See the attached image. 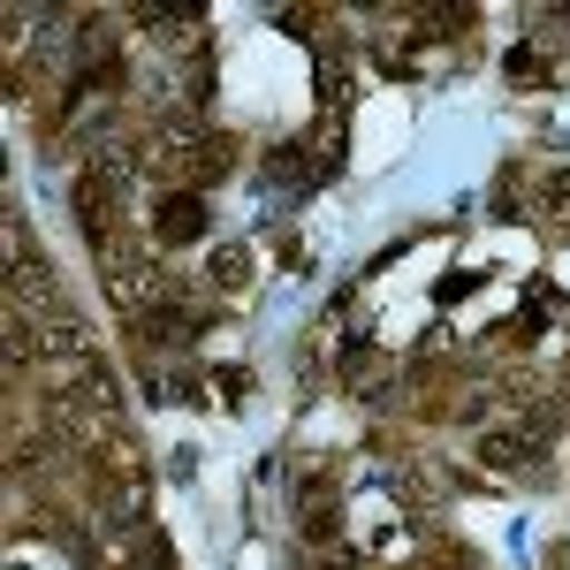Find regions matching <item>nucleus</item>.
<instances>
[{
    "instance_id": "obj_1",
    "label": "nucleus",
    "mask_w": 570,
    "mask_h": 570,
    "mask_svg": "<svg viewBox=\"0 0 570 570\" xmlns=\"http://www.w3.org/2000/svg\"><path fill=\"white\" fill-rule=\"evenodd\" d=\"M53 434L77 441L85 456L115 449V441H130V434H122V389H115V373H107V365L77 373L69 389L53 395Z\"/></svg>"
},
{
    "instance_id": "obj_2",
    "label": "nucleus",
    "mask_w": 570,
    "mask_h": 570,
    "mask_svg": "<svg viewBox=\"0 0 570 570\" xmlns=\"http://www.w3.org/2000/svg\"><path fill=\"white\" fill-rule=\"evenodd\" d=\"M145 168H153L160 183H176V190H214V183L236 168V137L198 130V122H176V130L145 153Z\"/></svg>"
},
{
    "instance_id": "obj_3",
    "label": "nucleus",
    "mask_w": 570,
    "mask_h": 570,
    "mask_svg": "<svg viewBox=\"0 0 570 570\" xmlns=\"http://www.w3.org/2000/svg\"><path fill=\"white\" fill-rule=\"evenodd\" d=\"M99 289L115 297V312H130V320H145V312L168 305V274L145 259L137 244H122V236L99 244Z\"/></svg>"
},
{
    "instance_id": "obj_4",
    "label": "nucleus",
    "mask_w": 570,
    "mask_h": 570,
    "mask_svg": "<svg viewBox=\"0 0 570 570\" xmlns=\"http://www.w3.org/2000/svg\"><path fill=\"white\" fill-rule=\"evenodd\" d=\"M548 441H556V419H548V411H518L510 426H487L480 434V464H494V472H525V464L548 456Z\"/></svg>"
},
{
    "instance_id": "obj_5",
    "label": "nucleus",
    "mask_w": 570,
    "mask_h": 570,
    "mask_svg": "<svg viewBox=\"0 0 570 570\" xmlns=\"http://www.w3.org/2000/svg\"><path fill=\"white\" fill-rule=\"evenodd\" d=\"M31 357H39L46 373L69 389L77 373H91V351H85V327L69 320V312H46V320H31Z\"/></svg>"
},
{
    "instance_id": "obj_6",
    "label": "nucleus",
    "mask_w": 570,
    "mask_h": 570,
    "mask_svg": "<svg viewBox=\"0 0 570 570\" xmlns=\"http://www.w3.org/2000/svg\"><path fill=\"white\" fill-rule=\"evenodd\" d=\"M91 464H99V502H107V518H137V510H145V456H137L130 441H115V449H99Z\"/></svg>"
},
{
    "instance_id": "obj_7",
    "label": "nucleus",
    "mask_w": 570,
    "mask_h": 570,
    "mask_svg": "<svg viewBox=\"0 0 570 570\" xmlns=\"http://www.w3.org/2000/svg\"><path fill=\"white\" fill-rule=\"evenodd\" d=\"M153 228H160V244H206V198L198 190H168L153 206Z\"/></svg>"
},
{
    "instance_id": "obj_8",
    "label": "nucleus",
    "mask_w": 570,
    "mask_h": 570,
    "mask_svg": "<svg viewBox=\"0 0 570 570\" xmlns=\"http://www.w3.org/2000/svg\"><path fill=\"white\" fill-rule=\"evenodd\" d=\"M297 510H305L312 540H327V532H335V494H327V480H305V502H297Z\"/></svg>"
},
{
    "instance_id": "obj_9",
    "label": "nucleus",
    "mask_w": 570,
    "mask_h": 570,
    "mask_svg": "<svg viewBox=\"0 0 570 570\" xmlns=\"http://www.w3.org/2000/svg\"><path fill=\"white\" fill-rule=\"evenodd\" d=\"M244 282H252V252H244V244H220V252H214V289L236 297Z\"/></svg>"
},
{
    "instance_id": "obj_10",
    "label": "nucleus",
    "mask_w": 570,
    "mask_h": 570,
    "mask_svg": "<svg viewBox=\"0 0 570 570\" xmlns=\"http://www.w3.org/2000/svg\"><path fill=\"white\" fill-rule=\"evenodd\" d=\"M540 206H548L556 220H570V176H548V183H540Z\"/></svg>"
},
{
    "instance_id": "obj_11",
    "label": "nucleus",
    "mask_w": 570,
    "mask_h": 570,
    "mask_svg": "<svg viewBox=\"0 0 570 570\" xmlns=\"http://www.w3.org/2000/svg\"><path fill=\"white\" fill-rule=\"evenodd\" d=\"M510 77H548V69H540V53H532V46H518V53H510Z\"/></svg>"
},
{
    "instance_id": "obj_12",
    "label": "nucleus",
    "mask_w": 570,
    "mask_h": 570,
    "mask_svg": "<svg viewBox=\"0 0 570 570\" xmlns=\"http://www.w3.org/2000/svg\"><path fill=\"white\" fill-rule=\"evenodd\" d=\"M556 403H563V411H570V365H563V373H556Z\"/></svg>"
}]
</instances>
